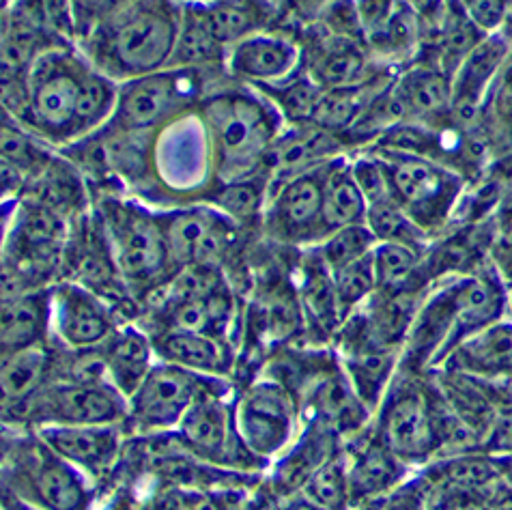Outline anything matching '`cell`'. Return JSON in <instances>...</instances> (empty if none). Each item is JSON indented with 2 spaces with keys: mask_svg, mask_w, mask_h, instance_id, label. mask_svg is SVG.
<instances>
[{
  "mask_svg": "<svg viewBox=\"0 0 512 510\" xmlns=\"http://www.w3.org/2000/svg\"><path fill=\"white\" fill-rule=\"evenodd\" d=\"M332 282H334L338 313L347 317L351 310H355L364 300H368V295L377 291L373 252L366 254V257L360 261L338 269V272L332 274Z\"/></svg>",
  "mask_w": 512,
  "mask_h": 510,
  "instance_id": "35",
  "label": "cell"
},
{
  "mask_svg": "<svg viewBox=\"0 0 512 510\" xmlns=\"http://www.w3.org/2000/svg\"><path fill=\"white\" fill-rule=\"evenodd\" d=\"M132 0H71V7H74V16L78 24V39L87 35L89 31L110 18L112 13H117L125 5H130ZM76 39V41H78Z\"/></svg>",
  "mask_w": 512,
  "mask_h": 510,
  "instance_id": "43",
  "label": "cell"
},
{
  "mask_svg": "<svg viewBox=\"0 0 512 510\" xmlns=\"http://www.w3.org/2000/svg\"><path fill=\"white\" fill-rule=\"evenodd\" d=\"M39 437L61 459L95 476L108 472L119 452V437L112 427L44 424L39 431Z\"/></svg>",
  "mask_w": 512,
  "mask_h": 510,
  "instance_id": "18",
  "label": "cell"
},
{
  "mask_svg": "<svg viewBox=\"0 0 512 510\" xmlns=\"http://www.w3.org/2000/svg\"><path fill=\"white\" fill-rule=\"evenodd\" d=\"M377 291H401L416 276L420 265V248L398 242H377L373 250Z\"/></svg>",
  "mask_w": 512,
  "mask_h": 510,
  "instance_id": "34",
  "label": "cell"
},
{
  "mask_svg": "<svg viewBox=\"0 0 512 510\" xmlns=\"http://www.w3.org/2000/svg\"><path fill=\"white\" fill-rule=\"evenodd\" d=\"M467 18L472 20L480 31H495L506 20L508 0H459Z\"/></svg>",
  "mask_w": 512,
  "mask_h": 510,
  "instance_id": "45",
  "label": "cell"
},
{
  "mask_svg": "<svg viewBox=\"0 0 512 510\" xmlns=\"http://www.w3.org/2000/svg\"><path fill=\"white\" fill-rule=\"evenodd\" d=\"M358 3V13L364 26V35L366 39L379 33L383 26H386L401 7L405 5V0H355Z\"/></svg>",
  "mask_w": 512,
  "mask_h": 510,
  "instance_id": "44",
  "label": "cell"
},
{
  "mask_svg": "<svg viewBox=\"0 0 512 510\" xmlns=\"http://www.w3.org/2000/svg\"><path fill=\"white\" fill-rule=\"evenodd\" d=\"M239 431L250 450L263 455L280 450L291 433V405L284 392L276 386L254 388L239 407Z\"/></svg>",
  "mask_w": 512,
  "mask_h": 510,
  "instance_id": "17",
  "label": "cell"
},
{
  "mask_svg": "<svg viewBox=\"0 0 512 510\" xmlns=\"http://www.w3.org/2000/svg\"><path fill=\"white\" fill-rule=\"evenodd\" d=\"M91 67L78 46L46 50L26 76V102L16 121L46 143L76 145L82 84Z\"/></svg>",
  "mask_w": 512,
  "mask_h": 510,
  "instance_id": "3",
  "label": "cell"
},
{
  "mask_svg": "<svg viewBox=\"0 0 512 510\" xmlns=\"http://www.w3.org/2000/svg\"><path fill=\"white\" fill-rule=\"evenodd\" d=\"M487 444L493 450H512V412L495 418L489 429Z\"/></svg>",
  "mask_w": 512,
  "mask_h": 510,
  "instance_id": "46",
  "label": "cell"
},
{
  "mask_svg": "<svg viewBox=\"0 0 512 510\" xmlns=\"http://www.w3.org/2000/svg\"><path fill=\"white\" fill-rule=\"evenodd\" d=\"M510 110H512V91H510Z\"/></svg>",
  "mask_w": 512,
  "mask_h": 510,
  "instance_id": "50",
  "label": "cell"
},
{
  "mask_svg": "<svg viewBox=\"0 0 512 510\" xmlns=\"http://www.w3.org/2000/svg\"><path fill=\"white\" fill-rule=\"evenodd\" d=\"M506 54L502 39L489 37L469 52L457 72L452 76V108L459 112V117L474 115L478 104L485 97V91L495 78Z\"/></svg>",
  "mask_w": 512,
  "mask_h": 510,
  "instance_id": "21",
  "label": "cell"
},
{
  "mask_svg": "<svg viewBox=\"0 0 512 510\" xmlns=\"http://www.w3.org/2000/svg\"><path fill=\"white\" fill-rule=\"evenodd\" d=\"M254 89L276 108V112L287 125L310 123L323 93V89L312 80L306 69H302L300 74H295L284 82Z\"/></svg>",
  "mask_w": 512,
  "mask_h": 510,
  "instance_id": "30",
  "label": "cell"
},
{
  "mask_svg": "<svg viewBox=\"0 0 512 510\" xmlns=\"http://www.w3.org/2000/svg\"><path fill=\"white\" fill-rule=\"evenodd\" d=\"M377 246V237L368 229V224H351L327 235L317 248V257L330 269V274L338 272L355 261L364 259Z\"/></svg>",
  "mask_w": 512,
  "mask_h": 510,
  "instance_id": "33",
  "label": "cell"
},
{
  "mask_svg": "<svg viewBox=\"0 0 512 510\" xmlns=\"http://www.w3.org/2000/svg\"><path fill=\"white\" fill-rule=\"evenodd\" d=\"M153 160L166 186L188 190L216 170V153L203 112L186 110L168 121L153 140Z\"/></svg>",
  "mask_w": 512,
  "mask_h": 510,
  "instance_id": "8",
  "label": "cell"
},
{
  "mask_svg": "<svg viewBox=\"0 0 512 510\" xmlns=\"http://www.w3.org/2000/svg\"><path fill=\"white\" fill-rule=\"evenodd\" d=\"M319 20H321V31L336 35V37H347L355 41H364V26L358 13V3L355 0H327V3L319 9Z\"/></svg>",
  "mask_w": 512,
  "mask_h": 510,
  "instance_id": "41",
  "label": "cell"
},
{
  "mask_svg": "<svg viewBox=\"0 0 512 510\" xmlns=\"http://www.w3.org/2000/svg\"><path fill=\"white\" fill-rule=\"evenodd\" d=\"M392 360L383 353H366L362 358H355L351 362V379L355 384V390L366 401H375L381 386L386 384L390 373Z\"/></svg>",
  "mask_w": 512,
  "mask_h": 510,
  "instance_id": "42",
  "label": "cell"
},
{
  "mask_svg": "<svg viewBox=\"0 0 512 510\" xmlns=\"http://www.w3.org/2000/svg\"><path fill=\"white\" fill-rule=\"evenodd\" d=\"M383 444L401 461H422L439 446L433 401L418 388L394 394L383 412Z\"/></svg>",
  "mask_w": 512,
  "mask_h": 510,
  "instance_id": "13",
  "label": "cell"
},
{
  "mask_svg": "<svg viewBox=\"0 0 512 510\" xmlns=\"http://www.w3.org/2000/svg\"><path fill=\"white\" fill-rule=\"evenodd\" d=\"M411 119L433 117L452 108V78L437 67H414L396 80Z\"/></svg>",
  "mask_w": 512,
  "mask_h": 510,
  "instance_id": "28",
  "label": "cell"
},
{
  "mask_svg": "<svg viewBox=\"0 0 512 510\" xmlns=\"http://www.w3.org/2000/svg\"><path fill=\"white\" fill-rule=\"evenodd\" d=\"M31 414L41 424L112 427L127 414L125 396L104 379H71L35 394Z\"/></svg>",
  "mask_w": 512,
  "mask_h": 510,
  "instance_id": "7",
  "label": "cell"
},
{
  "mask_svg": "<svg viewBox=\"0 0 512 510\" xmlns=\"http://www.w3.org/2000/svg\"><path fill=\"white\" fill-rule=\"evenodd\" d=\"M20 510H22V508H20Z\"/></svg>",
  "mask_w": 512,
  "mask_h": 510,
  "instance_id": "51",
  "label": "cell"
},
{
  "mask_svg": "<svg viewBox=\"0 0 512 510\" xmlns=\"http://www.w3.org/2000/svg\"><path fill=\"white\" fill-rule=\"evenodd\" d=\"M267 190L256 183L252 177L226 181L218 192L211 194V205L220 209L222 214L229 216L231 220H250L265 203Z\"/></svg>",
  "mask_w": 512,
  "mask_h": 510,
  "instance_id": "38",
  "label": "cell"
},
{
  "mask_svg": "<svg viewBox=\"0 0 512 510\" xmlns=\"http://www.w3.org/2000/svg\"><path fill=\"white\" fill-rule=\"evenodd\" d=\"M207 18L213 35H216V39L226 48V54H229V50L235 44H239L241 39L254 31H259L254 7H237L207 0Z\"/></svg>",
  "mask_w": 512,
  "mask_h": 510,
  "instance_id": "39",
  "label": "cell"
},
{
  "mask_svg": "<svg viewBox=\"0 0 512 510\" xmlns=\"http://www.w3.org/2000/svg\"><path fill=\"white\" fill-rule=\"evenodd\" d=\"M50 319V293L26 291L3 300V358L39 345Z\"/></svg>",
  "mask_w": 512,
  "mask_h": 510,
  "instance_id": "26",
  "label": "cell"
},
{
  "mask_svg": "<svg viewBox=\"0 0 512 510\" xmlns=\"http://www.w3.org/2000/svg\"><path fill=\"white\" fill-rule=\"evenodd\" d=\"M183 444L209 459L224 461L231 455V418L226 407L203 392L179 422Z\"/></svg>",
  "mask_w": 512,
  "mask_h": 510,
  "instance_id": "22",
  "label": "cell"
},
{
  "mask_svg": "<svg viewBox=\"0 0 512 510\" xmlns=\"http://www.w3.org/2000/svg\"><path fill=\"white\" fill-rule=\"evenodd\" d=\"M104 345V364L110 384L132 399L153 368L147 336L136 328H123L115 330Z\"/></svg>",
  "mask_w": 512,
  "mask_h": 510,
  "instance_id": "25",
  "label": "cell"
},
{
  "mask_svg": "<svg viewBox=\"0 0 512 510\" xmlns=\"http://www.w3.org/2000/svg\"><path fill=\"white\" fill-rule=\"evenodd\" d=\"M368 216V203L353 177L351 160L345 155L332 160L323 181V224L327 235L351 224H362Z\"/></svg>",
  "mask_w": 512,
  "mask_h": 510,
  "instance_id": "24",
  "label": "cell"
},
{
  "mask_svg": "<svg viewBox=\"0 0 512 510\" xmlns=\"http://www.w3.org/2000/svg\"><path fill=\"white\" fill-rule=\"evenodd\" d=\"M386 87H390V84H379L377 87V82L368 76L360 84L323 89L310 123H315L323 127V130L334 134H349L353 130V125L360 121L366 106L373 102V97Z\"/></svg>",
  "mask_w": 512,
  "mask_h": 510,
  "instance_id": "27",
  "label": "cell"
},
{
  "mask_svg": "<svg viewBox=\"0 0 512 510\" xmlns=\"http://www.w3.org/2000/svg\"><path fill=\"white\" fill-rule=\"evenodd\" d=\"M304 69L321 89L349 87L371 76V52L364 41L321 33L304 50Z\"/></svg>",
  "mask_w": 512,
  "mask_h": 510,
  "instance_id": "16",
  "label": "cell"
},
{
  "mask_svg": "<svg viewBox=\"0 0 512 510\" xmlns=\"http://www.w3.org/2000/svg\"><path fill=\"white\" fill-rule=\"evenodd\" d=\"M170 265H213L235 242V220L213 205H192L160 216Z\"/></svg>",
  "mask_w": 512,
  "mask_h": 510,
  "instance_id": "9",
  "label": "cell"
},
{
  "mask_svg": "<svg viewBox=\"0 0 512 510\" xmlns=\"http://www.w3.org/2000/svg\"><path fill=\"white\" fill-rule=\"evenodd\" d=\"M353 177L358 181V186L366 198L368 207L392 201V181L386 164L379 158L377 153H366V155H355L351 160Z\"/></svg>",
  "mask_w": 512,
  "mask_h": 510,
  "instance_id": "40",
  "label": "cell"
},
{
  "mask_svg": "<svg viewBox=\"0 0 512 510\" xmlns=\"http://www.w3.org/2000/svg\"><path fill=\"white\" fill-rule=\"evenodd\" d=\"M224 67L235 80L250 84L252 89L267 87L302 72L304 48L289 35L259 28L229 50Z\"/></svg>",
  "mask_w": 512,
  "mask_h": 510,
  "instance_id": "12",
  "label": "cell"
},
{
  "mask_svg": "<svg viewBox=\"0 0 512 510\" xmlns=\"http://www.w3.org/2000/svg\"><path fill=\"white\" fill-rule=\"evenodd\" d=\"M207 69L168 67L119 84L115 117L108 125L127 132H153L183 115L205 87Z\"/></svg>",
  "mask_w": 512,
  "mask_h": 510,
  "instance_id": "4",
  "label": "cell"
},
{
  "mask_svg": "<svg viewBox=\"0 0 512 510\" xmlns=\"http://www.w3.org/2000/svg\"><path fill=\"white\" fill-rule=\"evenodd\" d=\"M188 510H222V506L213 498H209V495H196L188 504Z\"/></svg>",
  "mask_w": 512,
  "mask_h": 510,
  "instance_id": "47",
  "label": "cell"
},
{
  "mask_svg": "<svg viewBox=\"0 0 512 510\" xmlns=\"http://www.w3.org/2000/svg\"><path fill=\"white\" fill-rule=\"evenodd\" d=\"M181 28V0H132L76 41L91 65L115 82L173 65Z\"/></svg>",
  "mask_w": 512,
  "mask_h": 510,
  "instance_id": "1",
  "label": "cell"
},
{
  "mask_svg": "<svg viewBox=\"0 0 512 510\" xmlns=\"http://www.w3.org/2000/svg\"><path fill=\"white\" fill-rule=\"evenodd\" d=\"M102 224L125 280L136 285L158 282L170 265L162 220L134 203L106 201Z\"/></svg>",
  "mask_w": 512,
  "mask_h": 510,
  "instance_id": "5",
  "label": "cell"
},
{
  "mask_svg": "<svg viewBox=\"0 0 512 510\" xmlns=\"http://www.w3.org/2000/svg\"><path fill=\"white\" fill-rule=\"evenodd\" d=\"M201 394V377L194 371L170 362L153 364L130 399L132 418L140 429H168L181 422Z\"/></svg>",
  "mask_w": 512,
  "mask_h": 510,
  "instance_id": "11",
  "label": "cell"
},
{
  "mask_svg": "<svg viewBox=\"0 0 512 510\" xmlns=\"http://www.w3.org/2000/svg\"><path fill=\"white\" fill-rule=\"evenodd\" d=\"M50 321L63 343L80 351L104 345L115 334L110 308L95 291L76 282L50 291Z\"/></svg>",
  "mask_w": 512,
  "mask_h": 510,
  "instance_id": "14",
  "label": "cell"
},
{
  "mask_svg": "<svg viewBox=\"0 0 512 510\" xmlns=\"http://www.w3.org/2000/svg\"><path fill=\"white\" fill-rule=\"evenodd\" d=\"M366 224L377 237V242H398L422 248L424 231L405 214V209L396 203V198L368 207Z\"/></svg>",
  "mask_w": 512,
  "mask_h": 510,
  "instance_id": "36",
  "label": "cell"
},
{
  "mask_svg": "<svg viewBox=\"0 0 512 510\" xmlns=\"http://www.w3.org/2000/svg\"><path fill=\"white\" fill-rule=\"evenodd\" d=\"M401 474V459L386 444L366 448L349 470L351 495H355V498H373V495L390 489Z\"/></svg>",
  "mask_w": 512,
  "mask_h": 510,
  "instance_id": "31",
  "label": "cell"
},
{
  "mask_svg": "<svg viewBox=\"0 0 512 510\" xmlns=\"http://www.w3.org/2000/svg\"><path fill=\"white\" fill-rule=\"evenodd\" d=\"M504 24L512 31V0H508V9H506V20Z\"/></svg>",
  "mask_w": 512,
  "mask_h": 510,
  "instance_id": "49",
  "label": "cell"
},
{
  "mask_svg": "<svg viewBox=\"0 0 512 510\" xmlns=\"http://www.w3.org/2000/svg\"><path fill=\"white\" fill-rule=\"evenodd\" d=\"M158 353L164 362L188 368L194 373H220L224 368L218 340L207 334L170 330L160 338Z\"/></svg>",
  "mask_w": 512,
  "mask_h": 510,
  "instance_id": "29",
  "label": "cell"
},
{
  "mask_svg": "<svg viewBox=\"0 0 512 510\" xmlns=\"http://www.w3.org/2000/svg\"><path fill=\"white\" fill-rule=\"evenodd\" d=\"M327 164L330 162L278 181V190L272 194V203L267 209V224L276 237L287 242H304V239L323 242L327 237L323 224V181Z\"/></svg>",
  "mask_w": 512,
  "mask_h": 510,
  "instance_id": "10",
  "label": "cell"
},
{
  "mask_svg": "<svg viewBox=\"0 0 512 510\" xmlns=\"http://www.w3.org/2000/svg\"><path fill=\"white\" fill-rule=\"evenodd\" d=\"M304 498L325 510H345L351 498L349 472L340 461H325L304 483Z\"/></svg>",
  "mask_w": 512,
  "mask_h": 510,
  "instance_id": "37",
  "label": "cell"
},
{
  "mask_svg": "<svg viewBox=\"0 0 512 510\" xmlns=\"http://www.w3.org/2000/svg\"><path fill=\"white\" fill-rule=\"evenodd\" d=\"M284 510H325V508H321V506L315 504V502H310L308 498H297V500H293Z\"/></svg>",
  "mask_w": 512,
  "mask_h": 510,
  "instance_id": "48",
  "label": "cell"
},
{
  "mask_svg": "<svg viewBox=\"0 0 512 510\" xmlns=\"http://www.w3.org/2000/svg\"><path fill=\"white\" fill-rule=\"evenodd\" d=\"M33 495L46 510H87L89 495L76 467L52 448L39 452L31 472Z\"/></svg>",
  "mask_w": 512,
  "mask_h": 510,
  "instance_id": "23",
  "label": "cell"
},
{
  "mask_svg": "<svg viewBox=\"0 0 512 510\" xmlns=\"http://www.w3.org/2000/svg\"><path fill=\"white\" fill-rule=\"evenodd\" d=\"M454 366L474 377H512V323H491L452 351Z\"/></svg>",
  "mask_w": 512,
  "mask_h": 510,
  "instance_id": "19",
  "label": "cell"
},
{
  "mask_svg": "<svg viewBox=\"0 0 512 510\" xmlns=\"http://www.w3.org/2000/svg\"><path fill=\"white\" fill-rule=\"evenodd\" d=\"M203 117L216 153V170L224 181L246 179L261 162L265 164L269 147L287 125L256 89L218 93L205 104Z\"/></svg>",
  "mask_w": 512,
  "mask_h": 510,
  "instance_id": "2",
  "label": "cell"
},
{
  "mask_svg": "<svg viewBox=\"0 0 512 510\" xmlns=\"http://www.w3.org/2000/svg\"><path fill=\"white\" fill-rule=\"evenodd\" d=\"M46 371H48V356L39 345L5 356V362H3L5 405L31 403L35 399V394L41 390V381H44Z\"/></svg>",
  "mask_w": 512,
  "mask_h": 510,
  "instance_id": "32",
  "label": "cell"
},
{
  "mask_svg": "<svg viewBox=\"0 0 512 510\" xmlns=\"http://www.w3.org/2000/svg\"><path fill=\"white\" fill-rule=\"evenodd\" d=\"M386 164L396 203L422 231L442 224L461 192L459 177L448 168L414 153L379 149Z\"/></svg>",
  "mask_w": 512,
  "mask_h": 510,
  "instance_id": "6",
  "label": "cell"
},
{
  "mask_svg": "<svg viewBox=\"0 0 512 510\" xmlns=\"http://www.w3.org/2000/svg\"><path fill=\"white\" fill-rule=\"evenodd\" d=\"M340 153H345L340 134L327 132L315 123H293L282 127L267 151L265 164L272 168L276 181H282L332 162L340 158Z\"/></svg>",
  "mask_w": 512,
  "mask_h": 510,
  "instance_id": "15",
  "label": "cell"
},
{
  "mask_svg": "<svg viewBox=\"0 0 512 510\" xmlns=\"http://www.w3.org/2000/svg\"><path fill=\"white\" fill-rule=\"evenodd\" d=\"M220 65H226V48L211 31L207 0H181V28L170 67L213 69Z\"/></svg>",
  "mask_w": 512,
  "mask_h": 510,
  "instance_id": "20",
  "label": "cell"
}]
</instances>
